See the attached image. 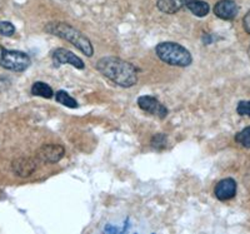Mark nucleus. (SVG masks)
Listing matches in <instances>:
<instances>
[{"label": "nucleus", "instance_id": "obj_9", "mask_svg": "<svg viewBox=\"0 0 250 234\" xmlns=\"http://www.w3.org/2000/svg\"><path fill=\"white\" fill-rule=\"evenodd\" d=\"M214 193H215V197L223 202L233 199L236 194V182L231 178H225L216 184Z\"/></svg>", "mask_w": 250, "mask_h": 234}, {"label": "nucleus", "instance_id": "obj_5", "mask_svg": "<svg viewBox=\"0 0 250 234\" xmlns=\"http://www.w3.org/2000/svg\"><path fill=\"white\" fill-rule=\"evenodd\" d=\"M138 106L144 111L154 115V117L160 118V119L167 118V115L169 113L167 106H163L159 100L154 97H150V95H143V97H140L138 99Z\"/></svg>", "mask_w": 250, "mask_h": 234}, {"label": "nucleus", "instance_id": "obj_11", "mask_svg": "<svg viewBox=\"0 0 250 234\" xmlns=\"http://www.w3.org/2000/svg\"><path fill=\"white\" fill-rule=\"evenodd\" d=\"M190 0H156V6L165 14H175L188 5Z\"/></svg>", "mask_w": 250, "mask_h": 234}, {"label": "nucleus", "instance_id": "obj_14", "mask_svg": "<svg viewBox=\"0 0 250 234\" xmlns=\"http://www.w3.org/2000/svg\"><path fill=\"white\" fill-rule=\"evenodd\" d=\"M55 99H57L58 103L62 104V106H68V108H78V102L73 97L66 93L64 90L57 91V95H55Z\"/></svg>", "mask_w": 250, "mask_h": 234}, {"label": "nucleus", "instance_id": "obj_4", "mask_svg": "<svg viewBox=\"0 0 250 234\" xmlns=\"http://www.w3.org/2000/svg\"><path fill=\"white\" fill-rule=\"evenodd\" d=\"M0 65L13 72H24L30 65V58L28 54L19 50L1 49Z\"/></svg>", "mask_w": 250, "mask_h": 234}, {"label": "nucleus", "instance_id": "obj_10", "mask_svg": "<svg viewBox=\"0 0 250 234\" xmlns=\"http://www.w3.org/2000/svg\"><path fill=\"white\" fill-rule=\"evenodd\" d=\"M37 169V163L31 158H19L13 162V170L19 177H30Z\"/></svg>", "mask_w": 250, "mask_h": 234}, {"label": "nucleus", "instance_id": "obj_13", "mask_svg": "<svg viewBox=\"0 0 250 234\" xmlns=\"http://www.w3.org/2000/svg\"><path fill=\"white\" fill-rule=\"evenodd\" d=\"M31 94L37 95V97L45 98V99H50L53 97V89L48 85L46 83H43V82H35L31 86Z\"/></svg>", "mask_w": 250, "mask_h": 234}, {"label": "nucleus", "instance_id": "obj_18", "mask_svg": "<svg viewBox=\"0 0 250 234\" xmlns=\"http://www.w3.org/2000/svg\"><path fill=\"white\" fill-rule=\"evenodd\" d=\"M236 111H238L239 115H247V117H250V100L239 102L238 106H236Z\"/></svg>", "mask_w": 250, "mask_h": 234}, {"label": "nucleus", "instance_id": "obj_3", "mask_svg": "<svg viewBox=\"0 0 250 234\" xmlns=\"http://www.w3.org/2000/svg\"><path fill=\"white\" fill-rule=\"evenodd\" d=\"M155 53L162 62L173 66H189L193 62L190 52L174 42H164L158 44Z\"/></svg>", "mask_w": 250, "mask_h": 234}, {"label": "nucleus", "instance_id": "obj_12", "mask_svg": "<svg viewBox=\"0 0 250 234\" xmlns=\"http://www.w3.org/2000/svg\"><path fill=\"white\" fill-rule=\"evenodd\" d=\"M187 8L193 13L194 15L199 18H204L209 14V4L203 1V0H190L189 3H188Z\"/></svg>", "mask_w": 250, "mask_h": 234}, {"label": "nucleus", "instance_id": "obj_15", "mask_svg": "<svg viewBox=\"0 0 250 234\" xmlns=\"http://www.w3.org/2000/svg\"><path fill=\"white\" fill-rule=\"evenodd\" d=\"M150 144L156 150H162V149H165L168 147V137L164 133H158L151 138Z\"/></svg>", "mask_w": 250, "mask_h": 234}, {"label": "nucleus", "instance_id": "obj_16", "mask_svg": "<svg viewBox=\"0 0 250 234\" xmlns=\"http://www.w3.org/2000/svg\"><path fill=\"white\" fill-rule=\"evenodd\" d=\"M235 142L244 148H250V127L243 129L235 135Z\"/></svg>", "mask_w": 250, "mask_h": 234}, {"label": "nucleus", "instance_id": "obj_1", "mask_svg": "<svg viewBox=\"0 0 250 234\" xmlns=\"http://www.w3.org/2000/svg\"><path fill=\"white\" fill-rule=\"evenodd\" d=\"M97 68L100 73L114 84L130 88L138 82L137 68L129 62L115 57H104L98 62Z\"/></svg>", "mask_w": 250, "mask_h": 234}, {"label": "nucleus", "instance_id": "obj_7", "mask_svg": "<svg viewBox=\"0 0 250 234\" xmlns=\"http://www.w3.org/2000/svg\"><path fill=\"white\" fill-rule=\"evenodd\" d=\"M65 154V149L60 144H44L37 151V157L43 163H57Z\"/></svg>", "mask_w": 250, "mask_h": 234}, {"label": "nucleus", "instance_id": "obj_6", "mask_svg": "<svg viewBox=\"0 0 250 234\" xmlns=\"http://www.w3.org/2000/svg\"><path fill=\"white\" fill-rule=\"evenodd\" d=\"M53 63L57 68L64 65V64H70L77 69H84V62L79 57H77L74 53L64 48L57 49L53 53Z\"/></svg>", "mask_w": 250, "mask_h": 234}, {"label": "nucleus", "instance_id": "obj_2", "mask_svg": "<svg viewBox=\"0 0 250 234\" xmlns=\"http://www.w3.org/2000/svg\"><path fill=\"white\" fill-rule=\"evenodd\" d=\"M45 32L71 43L75 48L79 49L80 52L84 53L86 57H93L94 49L93 45H91V42L82 32L75 29L74 26L69 25L66 23L57 21V23L46 24Z\"/></svg>", "mask_w": 250, "mask_h": 234}, {"label": "nucleus", "instance_id": "obj_19", "mask_svg": "<svg viewBox=\"0 0 250 234\" xmlns=\"http://www.w3.org/2000/svg\"><path fill=\"white\" fill-rule=\"evenodd\" d=\"M243 26H244V30L250 34V10L245 14L244 19H243Z\"/></svg>", "mask_w": 250, "mask_h": 234}, {"label": "nucleus", "instance_id": "obj_17", "mask_svg": "<svg viewBox=\"0 0 250 234\" xmlns=\"http://www.w3.org/2000/svg\"><path fill=\"white\" fill-rule=\"evenodd\" d=\"M15 33V26L10 21H0V34L4 37H12Z\"/></svg>", "mask_w": 250, "mask_h": 234}, {"label": "nucleus", "instance_id": "obj_8", "mask_svg": "<svg viewBox=\"0 0 250 234\" xmlns=\"http://www.w3.org/2000/svg\"><path fill=\"white\" fill-rule=\"evenodd\" d=\"M238 13L239 6L234 0H220L214 6V14L223 20H233Z\"/></svg>", "mask_w": 250, "mask_h": 234}]
</instances>
